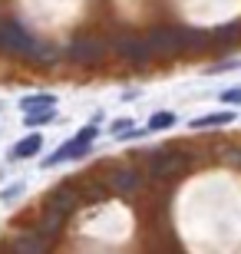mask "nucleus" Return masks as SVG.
Segmentation results:
<instances>
[{
  "instance_id": "1",
  "label": "nucleus",
  "mask_w": 241,
  "mask_h": 254,
  "mask_svg": "<svg viewBox=\"0 0 241 254\" xmlns=\"http://www.w3.org/2000/svg\"><path fill=\"white\" fill-rule=\"evenodd\" d=\"M0 47L10 50V53H20V57H50V53H43L33 43V37H30L27 30L20 27V23H13V20H0Z\"/></svg>"
},
{
  "instance_id": "2",
  "label": "nucleus",
  "mask_w": 241,
  "mask_h": 254,
  "mask_svg": "<svg viewBox=\"0 0 241 254\" xmlns=\"http://www.w3.org/2000/svg\"><path fill=\"white\" fill-rule=\"evenodd\" d=\"M185 155L182 152H152L149 155V175L152 179H172V175H182L185 172Z\"/></svg>"
},
{
  "instance_id": "3",
  "label": "nucleus",
  "mask_w": 241,
  "mask_h": 254,
  "mask_svg": "<svg viewBox=\"0 0 241 254\" xmlns=\"http://www.w3.org/2000/svg\"><path fill=\"white\" fill-rule=\"evenodd\" d=\"M149 50L152 53H172V50L185 47V30H175V27H156L152 33L146 37Z\"/></svg>"
},
{
  "instance_id": "4",
  "label": "nucleus",
  "mask_w": 241,
  "mask_h": 254,
  "mask_svg": "<svg viewBox=\"0 0 241 254\" xmlns=\"http://www.w3.org/2000/svg\"><path fill=\"white\" fill-rule=\"evenodd\" d=\"M83 201V195H80V189H73V185H60V189L50 191L47 198V208H53V211H60V215H70L76 205Z\"/></svg>"
},
{
  "instance_id": "5",
  "label": "nucleus",
  "mask_w": 241,
  "mask_h": 254,
  "mask_svg": "<svg viewBox=\"0 0 241 254\" xmlns=\"http://www.w3.org/2000/svg\"><path fill=\"white\" fill-rule=\"evenodd\" d=\"M102 53H106V47L99 40H76V43H70V60H76V63H96Z\"/></svg>"
},
{
  "instance_id": "6",
  "label": "nucleus",
  "mask_w": 241,
  "mask_h": 254,
  "mask_svg": "<svg viewBox=\"0 0 241 254\" xmlns=\"http://www.w3.org/2000/svg\"><path fill=\"white\" fill-rule=\"evenodd\" d=\"M106 185H109V191L129 195V191L139 189V175H136L132 169H112L109 175H106Z\"/></svg>"
},
{
  "instance_id": "7",
  "label": "nucleus",
  "mask_w": 241,
  "mask_h": 254,
  "mask_svg": "<svg viewBox=\"0 0 241 254\" xmlns=\"http://www.w3.org/2000/svg\"><path fill=\"white\" fill-rule=\"evenodd\" d=\"M116 50H119L122 57L136 60V63H142V60H149V57H152V50H149V43H146V40H132V37H122L119 43H116Z\"/></svg>"
},
{
  "instance_id": "8",
  "label": "nucleus",
  "mask_w": 241,
  "mask_h": 254,
  "mask_svg": "<svg viewBox=\"0 0 241 254\" xmlns=\"http://www.w3.org/2000/svg\"><path fill=\"white\" fill-rule=\"evenodd\" d=\"M40 149H43V139H40L37 132H33V135H27V139H20L17 145L10 149V159H13V162H17V159H33V155H37Z\"/></svg>"
},
{
  "instance_id": "9",
  "label": "nucleus",
  "mask_w": 241,
  "mask_h": 254,
  "mask_svg": "<svg viewBox=\"0 0 241 254\" xmlns=\"http://www.w3.org/2000/svg\"><path fill=\"white\" fill-rule=\"evenodd\" d=\"M50 106H56V96L50 93H37V96H23L20 99V113H37V109H50Z\"/></svg>"
},
{
  "instance_id": "10",
  "label": "nucleus",
  "mask_w": 241,
  "mask_h": 254,
  "mask_svg": "<svg viewBox=\"0 0 241 254\" xmlns=\"http://www.w3.org/2000/svg\"><path fill=\"white\" fill-rule=\"evenodd\" d=\"M235 123V113H212V116H198L192 119V129H218V126Z\"/></svg>"
},
{
  "instance_id": "11",
  "label": "nucleus",
  "mask_w": 241,
  "mask_h": 254,
  "mask_svg": "<svg viewBox=\"0 0 241 254\" xmlns=\"http://www.w3.org/2000/svg\"><path fill=\"white\" fill-rule=\"evenodd\" d=\"M47 123H56V109L50 106V109H37V113H27V123L30 129H40V126H47Z\"/></svg>"
},
{
  "instance_id": "12",
  "label": "nucleus",
  "mask_w": 241,
  "mask_h": 254,
  "mask_svg": "<svg viewBox=\"0 0 241 254\" xmlns=\"http://www.w3.org/2000/svg\"><path fill=\"white\" fill-rule=\"evenodd\" d=\"M106 189H109V185H106ZM106 189H102L99 182H89V185H83V189H80V195H83V201L99 205V201H106Z\"/></svg>"
},
{
  "instance_id": "13",
  "label": "nucleus",
  "mask_w": 241,
  "mask_h": 254,
  "mask_svg": "<svg viewBox=\"0 0 241 254\" xmlns=\"http://www.w3.org/2000/svg\"><path fill=\"white\" fill-rule=\"evenodd\" d=\"M172 123H175V113H152V119H149V132H162V129H168Z\"/></svg>"
},
{
  "instance_id": "14",
  "label": "nucleus",
  "mask_w": 241,
  "mask_h": 254,
  "mask_svg": "<svg viewBox=\"0 0 241 254\" xmlns=\"http://www.w3.org/2000/svg\"><path fill=\"white\" fill-rule=\"evenodd\" d=\"M10 248H17V251H43V248H47V241H43V238H17V241H13V245Z\"/></svg>"
},
{
  "instance_id": "15",
  "label": "nucleus",
  "mask_w": 241,
  "mask_h": 254,
  "mask_svg": "<svg viewBox=\"0 0 241 254\" xmlns=\"http://www.w3.org/2000/svg\"><path fill=\"white\" fill-rule=\"evenodd\" d=\"M232 69H241V60H222V63H215L212 69H205V73L218 76V73H232Z\"/></svg>"
},
{
  "instance_id": "16",
  "label": "nucleus",
  "mask_w": 241,
  "mask_h": 254,
  "mask_svg": "<svg viewBox=\"0 0 241 254\" xmlns=\"http://www.w3.org/2000/svg\"><path fill=\"white\" fill-rule=\"evenodd\" d=\"M218 99H222L225 106H241V86H232V89H225Z\"/></svg>"
},
{
  "instance_id": "17",
  "label": "nucleus",
  "mask_w": 241,
  "mask_h": 254,
  "mask_svg": "<svg viewBox=\"0 0 241 254\" xmlns=\"http://www.w3.org/2000/svg\"><path fill=\"white\" fill-rule=\"evenodd\" d=\"M17 195H23V182H17V185H10L3 195H0V201H10V198H17Z\"/></svg>"
},
{
  "instance_id": "18",
  "label": "nucleus",
  "mask_w": 241,
  "mask_h": 254,
  "mask_svg": "<svg viewBox=\"0 0 241 254\" xmlns=\"http://www.w3.org/2000/svg\"><path fill=\"white\" fill-rule=\"evenodd\" d=\"M238 37V27H222V30H215V40H235Z\"/></svg>"
},
{
  "instance_id": "19",
  "label": "nucleus",
  "mask_w": 241,
  "mask_h": 254,
  "mask_svg": "<svg viewBox=\"0 0 241 254\" xmlns=\"http://www.w3.org/2000/svg\"><path fill=\"white\" fill-rule=\"evenodd\" d=\"M112 132H116V135H126V132H132V119H119V123L112 126Z\"/></svg>"
}]
</instances>
